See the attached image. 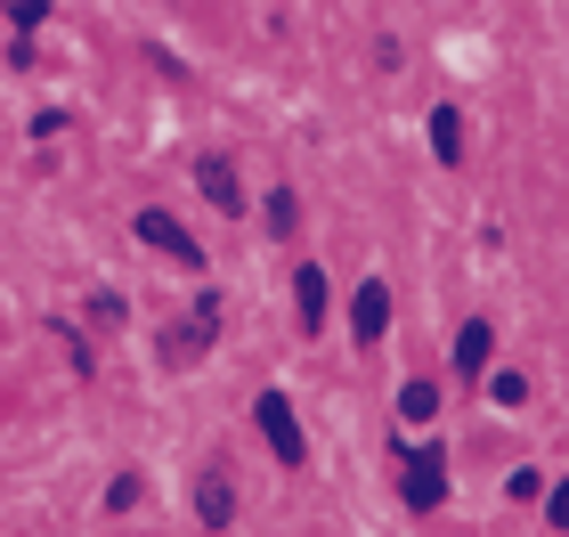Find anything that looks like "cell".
I'll return each instance as SVG.
<instances>
[{"label":"cell","mask_w":569,"mask_h":537,"mask_svg":"<svg viewBox=\"0 0 569 537\" xmlns=\"http://www.w3.org/2000/svg\"><path fill=\"white\" fill-rule=\"evenodd\" d=\"M212 335H220V294H203L188 310V326H171V335H163V358H171V367H196V358L212 350Z\"/></svg>","instance_id":"1"},{"label":"cell","mask_w":569,"mask_h":537,"mask_svg":"<svg viewBox=\"0 0 569 537\" xmlns=\"http://www.w3.org/2000/svg\"><path fill=\"white\" fill-rule=\"evenodd\" d=\"M439 497H448V456H439V440H423V448H407V505L431 514Z\"/></svg>","instance_id":"2"},{"label":"cell","mask_w":569,"mask_h":537,"mask_svg":"<svg viewBox=\"0 0 569 537\" xmlns=\"http://www.w3.org/2000/svg\"><path fill=\"white\" fill-rule=\"evenodd\" d=\"M252 424H261V440L284 456V465H301V416L284 407V391H261V399H252Z\"/></svg>","instance_id":"3"},{"label":"cell","mask_w":569,"mask_h":537,"mask_svg":"<svg viewBox=\"0 0 569 537\" xmlns=\"http://www.w3.org/2000/svg\"><path fill=\"white\" fill-rule=\"evenodd\" d=\"M139 237H147V245H163L179 269H203V245H196V237H188V228H179L171 212H139Z\"/></svg>","instance_id":"4"},{"label":"cell","mask_w":569,"mask_h":537,"mask_svg":"<svg viewBox=\"0 0 569 537\" xmlns=\"http://www.w3.org/2000/svg\"><path fill=\"white\" fill-rule=\"evenodd\" d=\"M488 350H497V326H488V318H472V326H463V335H456V375H463V382H480Z\"/></svg>","instance_id":"5"},{"label":"cell","mask_w":569,"mask_h":537,"mask_svg":"<svg viewBox=\"0 0 569 537\" xmlns=\"http://www.w3.org/2000/svg\"><path fill=\"white\" fill-rule=\"evenodd\" d=\"M350 326H358V342H382V326H391V294H382V286H358Z\"/></svg>","instance_id":"6"},{"label":"cell","mask_w":569,"mask_h":537,"mask_svg":"<svg viewBox=\"0 0 569 537\" xmlns=\"http://www.w3.org/2000/svg\"><path fill=\"white\" fill-rule=\"evenodd\" d=\"M431 156L463 163V107H431Z\"/></svg>","instance_id":"7"},{"label":"cell","mask_w":569,"mask_h":537,"mask_svg":"<svg viewBox=\"0 0 569 537\" xmlns=\"http://www.w3.org/2000/svg\"><path fill=\"white\" fill-rule=\"evenodd\" d=\"M196 188L212 196L220 212H244V188H237V171H228V163H203V171H196Z\"/></svg>","instance_id":"8"},{"label":"cell","mask_w":569,"mask_h":537,"mask_svg":"<svg viewBox=\"0 0 569 537\" xmlns=\"http://www.w3.org/2000/svg\"><path fill=\"white\" fill-rule=\"evenodd\" d=\"M293 294H301V326H326V269L318 261L293 277Z\"/></svg>","instance_id":"9"},{"label":"cell","mask_w":569,"mask_h":537,"mask_svg":"<svg viewBox=\"0 0 569 537\" xmlns=\"http://www.w3.org/2000/svg\"><path fill=\"white\" fill-rule=\"evenodd\" d=\"M431 407H439V391H431V382H407V391H399V416H407V424H423Z\"/></svg>","instance_id":"10"},{"label":"cell","mask_w":569,"mask_h":537,"mask_svg":"<svg viewBox=\"0 0 569 537\" xmlns=\"http://www.w3.org/2000/svg\"><path fill=\"white\" fill-rule=\"evenodd\" d=\"M203 521H212V529L228 521V480H203Z\"/></svg>","instance_id":"11"},{"label":"cell","mask_w":569,"mask_h":537,"mask_svg":"<svg viewBox=\"0 0 569 537\" xmlns=\"http://www.w3.org/2000/svg\"><path fill=\"white\" fill-rule=\"evenodd\" d=\"M41 17H49V0H9V24H17V33H33Z\"/></svg>","instance_id":"12"},{"label":"cell","mask_w":569,"mask_h":537,"mask_svg":"<svg viewBox=\"0 0 569 537\" xmlns=\"http://www.w3.org/2000/svg\"><path fill=\"white\" fill-rule=\"evenodd\" d=\"M553 521L569 529V480H561V489H553Z\"/></svg>","instance_id":"13"}]
</instances>
